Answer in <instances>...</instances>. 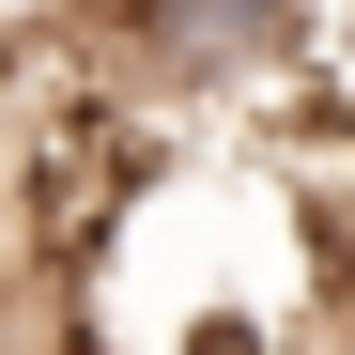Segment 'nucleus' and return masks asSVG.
<instances>
[{
  "mask_svg": "<svg viewBox=\"0 0 355 355\" xmlns=\"http://www.w3.org/2000/svg\"><path fill=\"white\" fill-rule=\"evenodd\" d=\"M309 31V0H93V46L124 62V93L155 108H216V93H263Z\"/></svg>",
  "mask_w": 355,
  "mask_h": 355,
  "instance_id": "1",
  "label": "nucleus"
},
{
  "mask_svg": "<svg viewBox=\"0 0 355 355\" xmlns=\"http://www.w3.org/2000/svg\"><path fill=\"white\" fill-rule=\"evenodd\" d=\"M340 355H355V340H340Z\"/></svg>",
  "mask_w": 355,
  "mask_h": 355,
  "instance_id": "2",
  "label": "nucleus"
}]
</instances>
